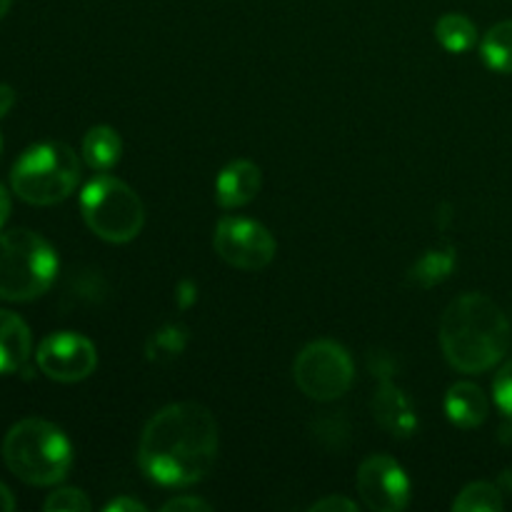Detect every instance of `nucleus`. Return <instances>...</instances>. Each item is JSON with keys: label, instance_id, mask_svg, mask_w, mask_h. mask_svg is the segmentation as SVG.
I'll use <instances>...</instances> for the list:
<instances>
[{"label": "nucleus", "instance_id": "1", "mask_svg": "<svg viewBox=\"0 0 512 512\" xmlns=\"http://www.w3.org/2000/svg\"><path fill=\"white\" fill-rule=\"evenodd\" d=\"M220 433L213 413L198 403H173L148 420L138 443V465L153 483L188 488L218 460Z\"/></svg>", "mask_w": 512, "mask_h": 512}, {"label": "nucleus", "instance_id": "2", "mask_svg": "<svg viewBox=\"0 0 512 512\" xmlns=\"http://www.w3.org/2000/svg\"><path fill=\"white\" fill-rule=\"evenodd\" d=\"M440 345L455 370L468 375L485 373L508 353L510 323L488 295L465 293L445 308Z\"/></svg>", "mask_w": 512, "mask_h": 512}, {"label": "nucleus", "instance_id": "3", "mask_svg": "<svg viewBox=\"0 0 512 512\" xmlns=\"http://www.w3.org/2000/svg\"><path fill=\"white\" fill-rule=\"evenodd\" d=\"M3 460L18 480L48 488L65 480L73 465V448L58 425L28 418L15 423L5 435Z\"/></svg>", "mask_w": 512, "mask_h": 512}, {"label": "nucleus", "instance_id": "4", "mask_svg": "<svg viewBox=\"0 0 512 512\" xmlns=\"http://www.w3.org/2000/svg\"><path fill=\"white\" fill-rule=\"evenodd\" d=\"M58 275V255L43 235L15 228L0 233V300L28 303L48 293Z\"/></svg>", "mask_w": 512, "mask_h": 512}, {"label": "nucleus", "instance_id": "5", "mask_svg": "<svg viewBox=\"0 0 512 512\" xmlns=\"http://www.w3.org/2000/svg\"><path fill=\"white\" fill-rule=\"evenodd\" d=\"M80 183V160L65 143L30 145L10 170V185L30 205H55L70 198Z\"/></svg>", "mask_w": 512, "mask_h": 512}, {"label": "nucleus", "instance_id": "6", "mask_svg": "<svg viewBox=\"0 0 512 512\" xmlns=\"http://www.w3.org/2000/svg\"><path fill=\"white\" fill-rule=\"evenodd\" d=\"M80 210L85 225L108 243H130L145 225V208L138 193L123 180L105 173L85 185Z\"/></svg>", "mask_w": 512, "mask_h": 512}, {"label": "nucleus", "instance_id": "7", "mask_svg": "<svg viewBox=\"0 0 512 512\" xmlns=\"http://www.w3.org/2000/svg\"><path fill=\"white\" fill-rule=\"evenodd\" d=\"M293 378L310 400L330 403L353 388L355 363L348 350L335 340H315L295 358Z\"/></svg>", "mask_w": 512, "mask_h": 512}, {"label": "nucleus", "instance_id": "8", "mask_svg": "<svg viewBox=\"0 0 512 512\" xmlns=\"http://www.w3.org/2000/svg\"><path fill=\"white\" fill-rule=\"evenodd\" d=\"M213 248L218 258L225 260L230 268L255 273L273 263L278 245H275L270 230L258 220L228 215L215 225Z\"/></svg>", "mask_w": 512, "mask_h": 512}, {"label": "nucleus", "instance_id": "9", "mask_svg": "<svg viewBox=\"0 0 512 512\" xmlns=\"http://www.w3.org/2000/svg\"><path fill=\"white\" fill-rule=\"evenodd\" d=\"M38 368L55 383H80L98 368V350L85 335L60 330L38 345Z\"/></svg>", "mask_w": 512, "mask_h": 512}, {"label": "nucleus", "instance_id": "10", "mask_svg": "<svg viewBox=\"0 0 512 512\" xmlns=\"http://www.w3.org/2000/svg\"><path fill=\"white\" fill-rule=\"evenodd\" d=\"M358 493L373 512H400L410 503V480L390 455H370L358 468Z\"/></svg>", "mask_w": 512, "mask_h": 512}, {"label": "nucleus", "instance_id": "11", "mask_svg": "<svg viewBox=\"0 0 512 512\" xmlns=\"http://www.w3.org/2000/svg\"><path fill=\"white\" fill-rule=\"evenodd\" d=\"M263 175L250 160H233L215 178V200L223 208H243L260 193Z\"/></svg>", "mask_w": 512, "mask_h": 512}, {"label": "nucleus", "instance_id": "12", "mask_svg": "<svg viewBox=\"0 0 512 512\" xmlns=\"http://www.w3.org/2000/svg\"><path fill=\"white\" fill-rule=\"evenodd\" d=\"M375 420L388 430L395 438H410L418 428V415L410 405L408 395L400 388H395L390 380H385L373 398Z\"/></svg>", "mask_w": 512, "mask_h": 512}, {"label": "nucleus", "instance_id": "13", "mask_svg": "<svg viewBox=\"0 0 512 512\" xmlns=\"http://www.w3.org/2000/svg\"><path fill=\"white\" fill-rule=\"evenodd\" d=\"M33 353L30 328L20 315L0 310V375L18 373Z\"/></svg>", "mask_w": 512, "mask_h": 512}, {"label": "nucleus", "instance_id": "14", "mask_svg": "<svg viewBox=\"0 0 512 512\" xmlns=\"http://www.w3.org/2000/svg\"><path fill=\"white\" fill-rule=\"evenodd\" d=\"M445 413H448L450 423L463 430H470L485 423V418L490 413V405L478 385L455 383L448 390V395H445Z\"/></svg>", "mask_w": 512, "mask_h": 512}, {"label": "nucleus", "instance_id": "15", "mask_svg": "<svg viewBox=\"0 0 512 512\" xmlns=\"http://www.w3.org/2000/svg\"><path fill=\"white\" fill-rule=\"evenodd\" d=\"M123 155V140L110 125H95L83 138V158L95 173H108Z\"/></svg>", "mask_w": 512, "mask_h": 512}, {"label": "nucleus", "instance_id": "16", "mask_svg": "<svg viewBox=\"0 0 512 512\" xmlns=\"http://www.w3.org/2000/svg\"><path fill=\"white\" fill-rule=\"evenodd\" d=\"M435 38L448 53H468L478 43V28L470 18L460 13H445L435 23Z\"/></svg>", "mask_w": 512, "mask_h": 512}, {"label": "nucleus", "instance_id": "17", "mask_svg": "<svg viewBox=\"0 0 512 512\" xmlns=\"http://www.w3.org/2000/svg\"><path fill=\"white\" fill-rule=\"evenodd\" d=\"M480 53L490 70L512 75V20H503L485 33Z\"/></svg>", "mask_w": 512, "mask_h": 512}, {"label": "nucleus", "instance_id": "18", "mask_svg": "<svg viewBox=\"0 0 512 512\" xmlns=\"http://www.w3.org/2000/svg\"><path fill=\"white\" fill-rule=\"evenodd\" d=\"M455 512H500L503 510V493L493 483H470L460 490L453 500Z\"/></svg>", "mask_w": 512, "mask_h": 512}, {"label": "nucleus", "instance_id": "19", "mask_svg": "<svg viewBox=\"0 0 512 512\" xmlns=\"http://www.w3.org/2000/svg\"><path fill=\"white\" fill-rule=\"evenodd\" d=\"M455 265V255L453 250H443V253H438V250H430L428 255H423L418 263V268H415V278H418L420 285H433L438 283V280H443L445 275L453 270Z\"/></svg>", "mask_w": 512, "mask_h": 512}, {"label": "nucleus", "instance_id": "20", "mask_svg": "<svg viewBox=\"0 0 512 512\" xmlns=\"http://www.w3.org/2000/svg\"><path fill=\"white\" fill-rule=\"evenodd\" d=\"M43 508L48 512H88L90 505L88 495L78 488H60L55 493L48 495V500L43 503Z\"/></svg>", "mask_w": 512, "mask_h": 512}, {"label": "nucleus", "instance_id": "21", "mask_svg": "<svg viewBox=\"0 0 512 512\" xmlns=\"http://www.w3.org/2000/svg\"><path fill=\"white\" fill-rule=\"evenodd\" d=\"M493 398L495 403H498L500 413L508 420H512V360H508V363L498 370V375H495Z\"/></svg>", "mask_w": 512, "mask_h": 512}, {"label": "nucleus", "instance_id": "22", "mask_svg": "<svg viewBox=\"0 0 512 512\" xmlns=\"http://www.w3.org/2000/svg\"><path fill=\"white\" fill-rule=\"evenodd\" d=\"M163 510L165 512H198V510L208 512L210 505L205 503V500L193 498V495H180V498L168 500V503L163 505Z\"/></svg>", "mask_w": 512, "mask_h": 512}, {"label": "nucleus", "instance_id": "23", "mask_svg": "<svg viewBox=\"0 0 512 512\" xmlns=\"http://www.w3.org/2000/svg\"><path fill=\"white\" fill-rule=\"evenodd\" d=\"M310 510L313 512H340V510L353 512V510H358V503H353V500H348V498H340V495H330V498H323V500H318V503L310 505Z\"/></svg>", "mask_w": 512, "mask_h": 512}, {"label": "nucleus", "instance_id": "24", "mask_svg": "<svg viewBox=\"0 0 512 512\" xmlns=\"http://www.w3.org/2000/svg\"><path fill=\"white\" fill-rule=\"evenodd\" d=\"M105 510L108 512H143L145 505L138 503V500H133V498H118V500H113V503L105 505Z\"/></svg>", "mask_w": 512, "mask_h": 512}, {"label": "nucleus", "instance_id": "25", "mask_svg": "<svg viewBox=\"0 0 512 512\" xmlns=\"http://www.w3.org/2000/svg\"><path fill=\"white\" fill-rule=\"evenodd\" d=\"M15 105V90L10 85L0 83V120L10 113V108Z\"/></svg>", "mask_w": 512, "mask_h": 512}, {"label": "nucleus", "instance_id": "26", "mask_svg": "<svg viewBox=\"0 0 512 512\" xmlns=\"http://www.w3.org/2000/svg\"><path fill=\"white\" fill-rule=\"evenodd\" d=\"M8 215H10V195L8 190L0 185V230H3V225L8 223Z\"/></svg>", "mask_w": 512, "mask_h": 512}, {"label": "nucleus", "instance_id": "27", "mask_svg": "<svg viewBox=\"0 0 512 512\" xmlns=\"http://www.w3.org/2000/svg\"><path fill=\"white\" fill-rule=\"evenodd\" d=\"M10 510H15V498L13 493L0 483V512H10Z\"/></svg>", "mask_w": 512, "mask_h": 512}, {"label": "nucleus", "instance_id": "28", "mask_svg": "<svg viewBox=\"0 0 512 512\" xmlns=\"http://www.w3.org/2000/svg\"><path fill=\"white\" fill-rule=\"evenodd\" d=\"M10 3H13V0H0V20H3L5 13L10 10Z\"/></svg>", "mask_w": 512, "mask_h": 512}, {"label": "nucleus", "instance_id": "29", "mask_svg": "<svg viewBox=\"0 0 512 512\" xmlns=\"http://www.w3.org/2000/svg\"><path fill=\"white\" fill-rule=\"evenodd\" d=\"M0 155H3V138H0Z\"/></svg>", "mask_w": 512, "mask_h": 512}]
</instances>
